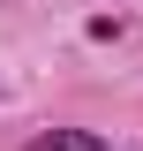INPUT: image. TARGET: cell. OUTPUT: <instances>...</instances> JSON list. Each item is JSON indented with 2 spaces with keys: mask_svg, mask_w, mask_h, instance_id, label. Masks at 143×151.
Returning <instances> with one entry per match:
<instances>
[{
  "mask_svg": "<svg viewBox=\"0 0 143 151\" xmlns=\"http://www.w3.org/2000/svg\"><path fill=\"white\" fill-rule=\"evenodd\" d=\"M30 151H106L98 136H83V129H53V136H38Z\"/></svg>",
  "mask_w": 143,
  "mask_h": 151,
  "instance_id": "6da1fadb",
  "label": "cell"
}]
</instances>
